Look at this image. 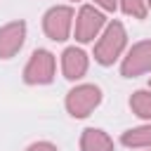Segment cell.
Instances as JSON below:
<instances>
[{
    "label": "cell",
    "mask_w": 151,
    "mask_h": 151,
    "mask_svg": "<svg viewBox=\"0 0 151 151\" xmlns=\"http://www.w3.org/2000/svg\"><path fill=\"white\" fill-rule=\"evenodd\" d=\"M127 45V33L125 26L120 21H111L106 24V28L101 31L97 45H94V61L101 66H111L125 50Z\"/></svg>",
    "instance_id": "obj_1"
},
{
    "label": "cell",
    "mask_w": 151,
    "mask_h": 151,
    "mask_svg": "<svg viewBox=\"0 0 151 151\" xmlns=\"http://www.w3.org/2000/svg\"><path fill=\"white\" fill-rule=\"evenodd\" d=\"M99 104H101V90L92 83L76 85L66 94V111L73 118H87Z\"/></svg>",
    "instance_id": "obj_2"
},
{
    "label": "cell",
    "mask_w": 151,
    "mask_h": 151,
    "mask_svg": "<svg viewBox=\"0 0 151 151\" xmlns=\"http://www.w3.org/2000/svg\"><path fill=\"white\" fill-rule=\"evenodd\" d=\"M54 54L47 50H35L24 68V83L28 85H47L54 80Z\"/></svg>",
    "instance_id": "obj_3"
},
{
    "label": "cell",
    "mask_w": 151,
    "mask_h": 151,
    "mask_svg": "<svg viewBox=\"0 0 151 151\" xmlns=\"http://www.w3.org/2000/svg\"><path fill=\"white\" fill-rule=\"evenodd\" d=\"M71 26H73V9L66 5H57L47 9L42 17V31L54 42H64L71 35Z\"/></svg>",
    "instance_id": "obj_4"
},
{
    "label": "cell",
    "mask_w": 151,
    "mask_h": 151,
    "mask_svg": "<svg viewBox=\"0 0 151 151\" xmlns=\"http://www.w3.org/2000/svg\"><path fill=\"white\" fill-rule=\"evenodd\" d=\"M106 28V19L99 9L92 5H83L78 17H76V40L78 42H92L99 38V33Z\"/></svg>",
    "instance_id": "obj_5"
},
{
    "label": "cell",
    "mask_w": 151,
    "mask_h": 151,
    "mask_svg": "<svg viewBox=\"0 0 151 151\" xmlns=\"http://www.w3.org/2000/svg\"><path fill=\"white\" fill-rule=\"evenodd\" d=\"M146 71H151V40H142L132 45L120 64V73L125 78H137Z\"/></svg>",
    "instance_id": "obj_6"
},
{
    "label": "cell",
    "mask_w": 151,
    "mask_h": 151,
    "mask_svg": "<svg viewBox=\"0 0 151 151\" xmlns=\"http://www.w3.org/2000/svg\"><path fill=\"white\" fill-rule=\"evenodd\" d=\"M26 40V24L24 21H9L0 28V59H12Z\"/></svg>",
    "instance_id": "obj_7"
},
{
    "label": "cell",
    "mask_w": 151,
    "mask_h": 151,
    "mask_svg": "<svg viewBox=\"0 0 151 151\" xmlns=\"http://www.w3.org/2000/svg\"><path fill=\"white\" fill-rule=\"evenodd\" d=\"M61 71L66 80H78L87 73V54L80 47H66L61 52Z\"/></svg>",
    "instance_id": "obj_8"
},
{
    "label": "cell",
    "mask_w": 151,
    "mask_h": 151,
    "mask_svg": "<svg viewBox=\"0 0 151 151\" xmlns=\"http://www.w3.org/2000/svg\"><path fill=\"white\" fill-rule=\"evenodd\" d=\"M80 151H113V139L99 127H85L80 134Z\"/></svg>",
    "instance_id": "obj_9"
},
{
    "label": "cell",
    "mask_w": 151,
    "mask_h": 151,
    "mask_svg": "<svg viewBox=\"0 0 151 151\" xmlns=\"http://www.w3.org/2000/svg\"><path fill=\"white\" fill-rule=\"evenodd\" d=\"M120 144H125L127 149H151V123L125 130L120 134Z\"/></svg>",
    "instance_id": "obj_10"
},
{
    "label": "cell",
    "mask_w": 151,
    "mask_h": 151,
    "mask_svg": "<svg viewBox=\"0 0 151 151\" xmlns=\"http://www.w3.org/2000/svg\"><path fill=\"white\" fill-rule=\"evenodd\" d=\"M130 109H132L134 116L151 120V90H137L130 97Z\"/></svg>",
    "instance_id": "obj_11"
},
{
    "label": "cell",
    "mask_w": 151,
    "mask_h": 151,
    "mask_svg": "<svg viewBox=\"0 0 151 151\" xmlns=\"http://www.w3.org/2000/svg\"><path fill=\"white\" fill-rule=\"evenodd\" d=\"M118 7H120L127 17H132V19H144L146 12H149L146 0H118Z\"/></svg>",
    "instance_id": "obj_12"
},
{
    "label": "cell",
    "mask_w": 151,
    "mask_h": 151,
    "mask_svg": "<svg viewBox=\"0 0 151 151\" xmlns=\"http://www.w3.org/2000/svg\"><path fill=\"white\" fill-rule=\"evenodd\" d=\"M26 151H59V149H57L52 142H33Z\"/></svg>",
    "instance_id": "obj_13"
},
{
    "label": "cell",
    "mask_w": 151,
    "mask_h": 151,
    "mask_svg": "<svg viewBox=\"0 0 151 151\" xmlns=\"http://www.w3.org/2000/svg\"><path fill=\"white\" fill-rule=\"evenodd\" d=\"M94 5H99V7H101V9H106V12H116L118 0H94Z\"/></svg>",
    "instance_id": "obj_14"
},
{
    "label": "cell",
    "mask_w": 151,
    "mask_h": 151,
    "mask_svg": "<svg viewBox=\"0 0 151 151\" xmlns=\"http://www.w3.org/2000/svg\"><path fill=\"white\" fill-rule=\"evenodd\" d=\"M146 5H149V7H151V0H146Z\"/></svg>",
    "instance_id": "obj_15"
},
{
    "label": "cell",
    "mask_w": 151,
    "mask_h": 151,
    "mask_svg": "<svg viewBox=\"0 0 151 151\" xmlns=\"http://www.w3.org/2000/svg\"><path fill=\"white\" fill-rule=\"evenodd\" d=\"M149 151H151V149H149Z\"/></svg>",
    "instance_id": "obj_16"
}]
</instances>
